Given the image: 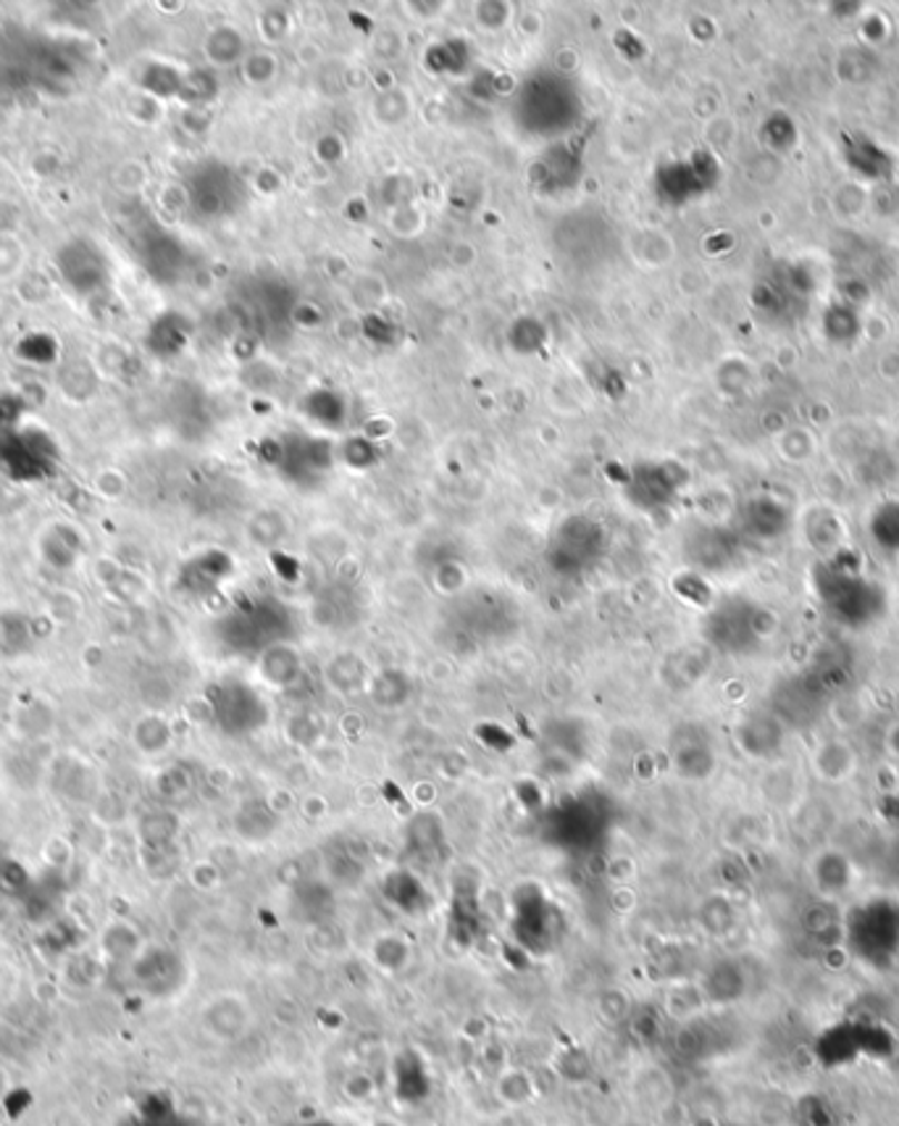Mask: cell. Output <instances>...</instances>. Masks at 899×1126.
<instances>
[{
	"label": "cell",
	"instance_id": "obj_2",
	"mask_svg": "<svg viewBox=\"0 0 899 1126\" xmlns=\"http://www.w3.org/2000/svg\"><path fill=\"white\" fill-rule=\"evenodd\" d=\"M858 326H860L858 316H854L847 306H833L831 316L826 319V332H829L831 340H839V343L850 340L852 334L858 332Z\"/></svg>",
	"mask_w": 899,
	"mask_h": 1126
},
{
	"label": "cell",
	"instance_id": "obj_1",
	"mask_svg": "<svg viewBox=\"0 0 899 1126\" xmlns=\"http://www.w3.org/2000/svg\"><path fill=\"white\" fill-rule=\"evenodd\" d=\"M200 1027L214 1042L229 1045L243 1040L245 1031L250 1029V1014L239 998L221 995V998L211 1000L206 1008H202Z\"/></svg>",
	"mask_w": 899,
	"mask_h": 1126
},
{
	"label": "cell",
	"instance_id": "obj_4",
	"mask_svg": "<svg viewBox=\"0 0 899 1126\" xmlns=\"http://www.w3.org/2000/svg\"><path fill=\"white\" fill-rule=\"evenodd\" d=\"M11 1089H13V1079H11V1074H9V1069H6L3 1064H0V1108H3V1106H6V1100H9Z\"/></svg>",
	"mask_w": 899,
	"mask_h": 1126
},
{
	"label": "cell",
	"instance_id": "obj_3",
	"mask_svg": "<svg viewBox=\"0 0 899 1126\" xmlns=\"http://www.w3.org/2000/svg\"><path fill=\"white\" fill-rule=\"evenodd\" d=\"M873 532L879 537V542L897 545L899 548V506H887L883 511H879Z\"/></svg>",
	"mask_w": 899,
	"mask_h": 1126
}]
</instances>
